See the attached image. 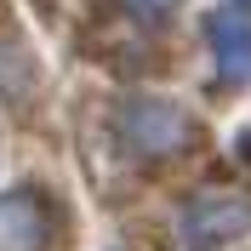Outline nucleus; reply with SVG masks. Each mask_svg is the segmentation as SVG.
<instances>
[{
  "instance_id": "1",
  "label": "nucleus",
  "mask_w": 251,
  "mask_h": 251,
  "mask_svg": "<svg viewBox=\"0 0 251 251\" xmlns=\"http://www.w3.org/2000/svg\"><path fill=\"white\" fill-rule=\"evenodd\" d=\"M46 240V217L29 194H6L0 200V251H40Z\"/></svg>"
},
{
  "instance_id": "2",
  "label": "nucleus",
  "mask_w": 251,
  "mask_h": 251,
  "mask_svg": "<svg viewBox=\"0 0 251 251\" xmlns=\"http://www.w3.org/2000/svg\"><path fill=\"white\" fill-rule=\"evenodd\" d=\"M126 126H131V137L143 143V149H177L183 143V114L166 109V103H137V109L126 114Z\"/></svg>"
},
{
  "instance_id": "3",
  "label": "nucleus",
  "mask_w": 251,
  "mask_h": 251,
  "mask_svg": "<svg viewBox=\"0 0 251 251\" xmlns=\"http://www.w3.org/2000/svg\"><path fill=\"white\" fill-rule=\"evenodd\" d=\"M211 40H217V57L234 80H251V23L240 12H217L211 17Z\"/></svg>"
}]
</instances>
